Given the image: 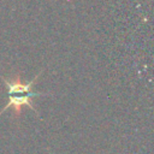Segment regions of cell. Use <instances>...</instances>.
Segmentation results:
<instances>
[{
	"label": "cell",
	"instance_id": "cell-1",
	"mask_svg": "<svg viewBox=\"0 0 154 154\" xmlns=\"http://www.w3.org/2000/svg\"><path fill=\"white\" fill-rule=\"evenodd\" d=\"M43 70L34 77L32 81L28 82V83H22L19 77H17L16 79H6L5 77L0 76V78L2 79L4 84L6 85L7 88V95H8V100H7V103L6 106L2 108V111L0 112V116L6 112L10 107H13L14 108V113L18 116L20 113V108L22 106H28L30 107L34 112L35 111V107L32 106V102H31V99L32 97H36V96H47L49 94H43V93H34L32 91V85L35 84V82L38 79V77L42 75ZM37 113V112H36Z\"/></svg>",
	"mask_w": 154,
	"mask_h": 154
}]
</instances>
